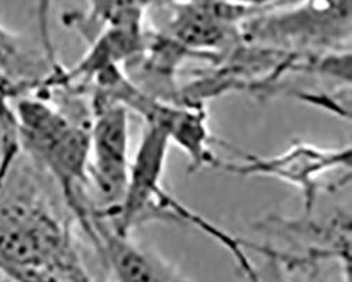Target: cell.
<instances>
[{"label": "cell", "mask_w": 352, "mask_h": 282, "mask_svg": "<svg viewBox=\"0 0 352 282\" xmlns=\"http://www.w3.org/2000/svg\"><path fill=\"white\" fill-rule=\"evenodd\" d=\"M23 151L0 174V263L65 275L80 260L71 226Z\"/></svg>", "instance_id": "obj_1"}, {"label": "cell", "mask_w": 352, "mask_h": 282, "mask_svg": "<svg viewBox=\"0 0 352 282\" xmlns=\"http://www.w3.org/2000/svg\"><path fill=\"white\" fill-rule=\"evenodd\" d=\"M13 110L23 154L52 178L67 208L83 226L92 209L87 195L91 124L78 123L40 95L16 99Z\"/></svg>", "instance_id": "obj_2"}, {"label": "cell", "mask_w": 352, "mask_h": 282, "mask_svg": "<svg viewBox=\"0 0 352 282\" xmlns=\"http://www.w3.org/2000/svg\"><path fill=\"white\" fill-rule=\"evenodd\" d=\"M241 41L293 54L346 50L351 0H293L261 12L240 27Z\"/></svg>", "instance_id": "obj_3"}, {"label": "cell", "mask_w": 352, "mask_h": 282, "mask_svg": "<svg viewBox=\"0 0 352 282\" xmlns=\"http://www.w3.org/2000/svg\"><path fill=\"white\" fill-rule=\"evenodd\" d=\"M89 127L87 195L94 215L109 217L123 201L130 173V115L119 103L95 98Z\"/></svg>", "instance_id": "obj_4"}, {"label": "cell", "mask_w": 352, "mask_h": 282, "mask_svg": "<svg viewBox=\"0 0 352 282\" xmlns=\"http://www.w3.org/2000/svg\"><path fill=\"white\" fill-rule=\"evenodd\" d=\"M351 149H327L305 141L272 157L243 155L240 162L217 158L213 168L240 177H271L280 180L300 191L303 196V215L313 212L321 178L338 169H349Z\"/></svg>", "instance_id": "obj_5"}, {"label": "cell", "mask_w": 352, "mask_h": 282, "mask_svg": "<svg viewBox=\"0 0 352 282\" xmlns=\"http://www.w3.org/2000/svg\"><path fill=\"white\" fill-rule=\"evenodd\" d=\"M119 102L141 115L145 123L160 127L188 155L190 171L214 165L219 157L210 146L216 140L201 103L162 100L145 94L131 80L119 94Z\"/></svg>", "instance_id": "obj_6"}, {"label": "cell", "mask_w": 352, "mask_h": 282, "mask_svg": "<svg viewBox=\"0 0 352 282\" xmlns=\"http://www.w3.org/2000/svg\"><path fill=\"white\" fill-rule=\"evenodd\" d=\"M95 244L117 282H192L160 254L135 243L131 235H122L92 217L86 233Z\"/></svg>", "instance_id": "obj_7"}, {"label": "cell", "mask_w": 352, "mask_h": 282, "mask_svg": "<svg viewBox=\"0 0 352 282\" xmlns=\"http://www.w3.org/2000/svg\"><path fill=\"white\" fill-rule=\"evenodd\" d=\"M61 64L52 61L43 48L0 23V74L19 83L24 96L37 92L41 82Z\"/></svg>", "instance_id": "obj_8"}, {"label": "cell", "mask_w": 352, "mask_h": 282, "mask_svg": "<svg viewBox=\"0 0 352 282\" xmlns=\"http://www.w3.org/2000/svg\"><path fill=\"white\" fill-rule=\"evenodd\" d=\"M145 0H89L86 13H68L64 23L91 43L103 28L124 14L145 10Z\"/></svg>", "instance_id": "obj_9"}, {"label": "cell", "mask_w": 352, "mask_h": 282, "mask_svg": "<svg viewBox=\"0 0 352 282\" xmlns=\"http://www.w3.org/2000/svg\"><path fill=\"white\" fill-rule=\"evenodd\" d=\"M0 272L10 282H69L65 276L44 268L17 267L0 263Z\"/></svg>", "instance_id": "obj_10"}, {"label": "cell", "mask_w": 352, "mask_h": 282, "mask_svg": "<svg viewBox=\"0 0 352 282\" xmlns=\"http://www.w3.org/2000/svg\"><path fill=\"white\" fill-rule=\"evenodd\" d=\"M268 260L274 265V282H286V279H283L279 275L276 261L271 260V259H268ZM305 270H306V275L302 282H327L326 275L322 274V270H321V263H311V264L306 265Z\"/></svg>", "instance_id": "obj_11"}, {"label": "cell", "mask_w": 352, "mask_h": 282, "mask_svg": "<svg viewBox=\"0 0 352 282\" xmlns=\"http://www.w3.org/2000/svg\"><path fill=\"white\" fill-rule=\"evenodd\" d=\"M69 282H98L83 265L82 261L75 264L65 275H64Z\"/></svg>", "instance_id": "obj_12"}]
</instances>
